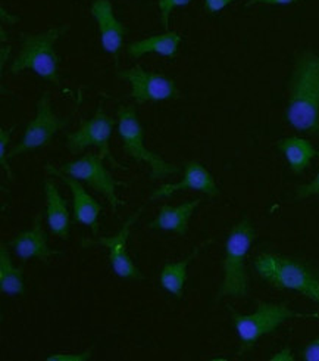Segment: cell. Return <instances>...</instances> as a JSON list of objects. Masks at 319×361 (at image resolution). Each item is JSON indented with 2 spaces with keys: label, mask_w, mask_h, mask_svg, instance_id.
<instances>
[{
  "label": "cell",
  "mask_w": 319,
  "mask_h": 361,
  "mask_svg": "<svg viewBox=\"0 0 319 361\" xmlns=\"http://www.w3.org/2000/svg\"><path fill=\"white\" fill-rule=\"evenodd\" d=\"M285 121L301 133L319 139V54L300 51L287 86Z\"/></svg>",
  "instance_id": "1"
},
{
  "label": "cell",
  "mask_w": 319,
  "mask_h": 361,
  "mask_svg": "<svg viewBox=\"0 0 319 361\" xmlns=\"http://www.w3.org/2000/svg\"><path fill=\"white\" fill-rule=\"evenodd\" d=\"M258 276L270 286L293 290L319 305V267L297 257L262 252L255 257Z\"/></svg>",
  "instance_id": "2"
},
{
  "label": "cell",
  "mask_w": 319,
  "mask_h": 361,
  "mask_svg": "<svg viewBox=\"0 0 319 361\" xmlns=\"http://www.w3.org/2000/svg\"><path fill=\"white\" fill-rule=\"evenodd\" d=\"M68 31V24H61L43 32H35V35L23 32L20 52L11 63V74L16 75L28 70L49 83L59 85L61 58L56 54V43Z\"/></svg>",
  "instance_id": "3"
},
{
  "label": "cell",
  "mask_w": 319,
  "mask_h": 361,
  "mask_svg": "<svg viewBox=\"0 0 319 361\" xmlns=\"http://www.w3.org/2000/svg\"><path fill=\"white\" fill-rule=\"evenodd\" d=\"M255 226L249 219L240 220L231 228L225 243V258L223 262V283L218 289L216 301L225 297L246 298L249 295V276L246 271V257L256 240Z\"/></svg>",
  "instance_id": "4"
},
{
  "label": "cell",
  "mask_w": 319,
  "mask_h": 361,
  "mask_svg": "<svg viewBox=\"0 0 319 361\" xmlns=\"http://www.w3.org/2000/svg\"><path fill=\"white\" fill-rule=\"evenodd\" d=\"M228 308L240 339L239 355L250 351L262 336L274 334L285 322L294 319H319L318 313H297L285 304L259 302L256 311L251 314H239L231 307Z\"/></svg>",
  "instance_id": "5"
},
{
  "label": "cell",
  "mask_w": 319,
  "mask_h": 361,
  "mask_svg": "<svg viewBox=\"0 0 319 361\" xmlns=\"http://www.w3.org/2000/svg\"><path fill=\"white\" fill-rule=\"evenodd\" d=\"M118 133L123 142V151L137 162H144L150 167V180L156 182L166 176L181 171L178 166L165 161L156 152L149 151L144 145V130L139 120L137 109L132 105H120L116 111Z\"/></svg>",
  "instance_id": "6"
},
{
  "label": "cell",
  "mask_w": 319,
  "mask_h": 361,
  "mask_svg": "<svg viewBox=\"0 0 319 361\" xmlns=\"http://www.w3.org/2000/svg\"><path fill=\"white\" fill-rule=\"evenodd\" d=\"M115 120L105 112L104 104L97 106V111L90 120H82L81 126L73 133H65L66 147L71 154H78L87 147H97L99 157L108 161L113 170H127L125 166L116 159L111 151V135Z\"/></svg>",
  "instance_id": "7"
},
{
  "label": "cell",
  "mask_w": 319,
  "mask_h": 361,
  "mask_svg": "<svg viewBox=\"0 0 319 361\" xmlns=\"http://www.w3.org/2000/svg\"><path fill=\"white\" fill-rule=\"evenodd\" d=\"M71 124V117H58L54 106L50 92H43L36 104V117L31 120L24 131L23 139L16 143L8 154V158H16L27 152L40 149L52 143L59 130Z\"/></svg>",
  "instance_id": "8"
},
{
  "label": "cell",
  "mask_w": 319,
  "mask_h": 361,
  "mask_svg": "<svg viewBox=\"0 0 319 361\" xmlns=\"http://www.w3.org/2000/svg\"><path fill=\"white\" fill-rule=\"evenodd\" d=\"M116 77L127 81L131 87L130 97L139 105L147 102L173 101L181 97L175 80L158 73L147 71L142 65H136V67L127 70H118Z\"/></svg>",
  "instance_id": "9"
},
{
  "label": "cell",
  "mask_w": 319,
  "mask_h": 361,
  "mask_svg": "<svg viewBox=\"0 0 319 361\" xmlns=\"http://www.w3.org/2000/svg\"><path fill=\"white\" fill-rule=\"evenodd\" d=\"M59 169L65 174H68L77 180H82L93 190L104 195L113 211L118 207L125 205V202L121 201L118 195H116V188L123 186L124 183L112 177V174L104 166V159L99 157V154L89 152L77 161L62 164Z\"/></svg>",
  "instance_id": "10"
},
{
  "label": "cell",
  "mask_w": 319,
  "mask_h": 361,
  "mask_svg": "<svg viewBox=\"0 0 319 361\" xmlns=\"http://www.w3.org/2000/svg\"><path fill=\"white\" fill-rule=\"evenodd\" d=\"M143 212V208H139L123 223L120 232L113 236H100L96 239L82 238V248H92V246H105L109 252V264L116 276H120L127 281H143V274L140 269L134 264L128 254V238L132 224L136 223Z\"/></svg>",
  "instance_id": "11"
},
{
  "label": "cell",
  "mask_w": 319,
  "mask_h": 361,
  "mask_svg": "<svg viewBox=\"0 0 319 361\" xmlns=\"http://www.w3.org/2000/svg\"><path fill=\"white\" fill-rule=\"evenodd\" d=\"M90 12L99 28L100 44H102L105 52L113 56L115 65H118L124 39L128 35V28L116 18L113 6L109 0H94Z\"/></svg>",
  "instance_id": "12"
},
{
  "label": "cell",
  "mask_w": 319,
  "mask_h": 361,
  "mask_svg": "<svg viewBox=\"0 0 319 361\" xmlns=\"http://www.w3.org/2000/svg\"><path fill=\"white\" fill-rule=\"evenodd\" d=\"M44 170L49 176L62 180V182L70 188L73 193V207H74V220L80 224L90 227V231L94 236L99 233V216L102 212V205H100L93 196L82 188V185L77 178L65 174L61 169L46 164Z\"/></svg>",
  "instance_id": "13"
},
{
  "label": "cell",
  "mask_w": 319,
  "mask_h": 361,
  "mask_svg": "<svg viewBox=\"0 0 319 361\" xmlns=\"http://www.w3.org/2000/svg\"><path fill=\"white\" fill-rule=\"evenodd\" d=\"M199 190L206 193L211 198H216L220 195V188L216 186L213 176L206 170L204 164L197 161H190L184 167V177L178 183H168L155 189L150 195V201H158L163 198H170L177 192L182 190Z\"/></svg>",
  "instance_id": "14"
},
{
  "label": "cell",
  "mask_w": 319,
  "mask_h": 361,
  "mask_svg": "<svg viewBox=\"0 0 319 361\" xmlns=\"http://www.w3.org/2000/svg\"><path fill=\"white\" fill-rule=\"evenodd\" d=\"M42 226V214H37L32 228L18 233L8 243L13 248L16 257L21 258L23 261L36 258L40 259L42 262H49L50 257L61 254V251L49 248L47 235Z\"/></svg>",
  "instance_id": "15"
},
{
  "label": "cell",
  "mask_w": 319,
  "mask_h": 361,
  "mask_svg": "<svg viewBox=\"0 0 319 361\" xmlns=\"http://www.w3.org/2000/svg\"><path fill=\"white\" fill-rule=\"evenodd\" d=\"M43 189L46 196V217L50 232L62 240H68L71 232L68 204L63 200L55 182H52L50 178L44 180Z\"/></svg>",
  "instance_id": "16"
},
{
  "label": "cell",
  "mask_w": 319,
  "mask_h": 361,
  "mask_svg": "<svg viewBox=\"0 0 319 361\" xmlns=\"http://www.w3.org/2000/svg\"><path fill=\"white\" fill-rule=\"evenodd\" d=\"M200 204L201 200L196 198L189 202H184L180 207L162 205L156 219L150 221L147 226L149 228H155V231H166L174 232L178 236H186L189 232L190 219Z\"/></svg>",
  "instance_id": "17"
},
{
  "label": "cell",
  "mask_w": 319,
  "mask_h": 361,
  "mask_svg": "<svg viewBox=\"0 0 319 361\" xmlns=\"http://www.w3.org/2000/svg\"><path fill=\"white\" fill-rule=\"evenodd\" d=\"M181 43V36L177 31H166L163 35L150 36L127 44V54L131 59H139L149 54H158L165 58H175Z\"/></svg>",
  "instance_id": "18"
},
{
  "label": "cell",
  "mask_w": 319,
  "mask_h": 361,
  "mask_svg": "<svg viewBox=\"0 0 319 361\" xmlns=\"http://www.w3.org/2000/svg\"><path fill=\"white\" fill-rule=\"evenodd\" d=\"M209 243H212V239L209 242H205L204 245L196 246L192 254H189L186 258L178 261V262H168V264L163 266L159 282L161 286L170 292L171 295H174L175 298H182V292H184V286H186L187 282V271H189V266L192 264V261L197 258V255L201 252V250L208 246Z\"/></svg>",
  "instance_id": "19"
},
{
  "label": "cell",
  "mask_w": 319,
  "mask_h": 361,
  "mask_svg": "<svg viewBox=\"0 0 319 361\" xmlns=\"http://www.w3.org/2000/svg\"><path fill=\"white\" fill-rule=\"evenodd\" d=\"M277 147L285 157V159H287L290 170L294 174L305 173V170L311 166L312 159L319 157V152L315 149V146L309 140L297 136L278 140Z\"/></svg>",
  "instance_id": "20"
},
{
  "label": "cell",
  "mask_w": 319,
  "mask_h": 361,
  "mask_svg": "<svg viewBox=\"0 0 319 361\" xmlns=\"http://www.w3.org/2000/svg\"><path fill=\"white\" fill-rule=\"evenodd\" d=\"M0 292L12 297H23L25 293L24 269L13 266L6 243H0Z\"/></svg>",
  "instance_id": "21"
},
{
  "label": "cell",
  "mask_w": 319,
  "mask_h": 361,
  "mask_svg": "<svg viewBox=\"0 0 319 361\" xmlns=\"http://www.w3.org/2000/svg\"><path fill=\"white\" fill-rule=\"evenodd\" d=\"M15 130V126L9 127V128H0V166H2L6 177L9 182H12L13 180V173H12V169L9 166V158H8V146L11 143V137H12V133Z\"/></svg>",
  "instance_id": "22"
},
{
  "label": "cell",
  "mask_w": 319,
  "mask_h": 361,
  "mask_svg": "<svg viewBox=\"0 0 319 361\" xmlns=\"http://www.w3.org/2000/svg\"><path fill=\"white\" fill-rule=\"evenodd\" d=\"M192 0H158V6L161 11V25L165 31L170 28V16L174 9L190 5Z\"/></svg>",
  "instance_id": "23"
},
{
  "label": "cell",
  "mask_w": 319,
  "mask_h": 361,
  "mask_svg": "<svg viewBox=\"0 0 319 361\" xmlns=\"http://www.w3.org/2000/svg\"><path fill=\"white\" fill-rule=\"evenodd\" d=\"M311 196H319V171L308 185H301L296 189V200H306Z\"/></svg>",
  "instance_id": "24"
},
{
  "label": "cell",
  "mask_w": 319,
  "mask_h": 361,
  "mask_svg": "<svg viewBox=\"0 0 319 361\" xmlns=\"http://www.w3.org/2000/svg\"><path fill=\"white\" fill-rule=\"evenodd\" d=\"M92 357V350L84 351L81 354H50L47 361H86Z\"/></svg>",
  "instance_id": "25"
},
{
  "label": "cell",
  "mask_w": 319,
  "mask_h": 361,
  "mask_svg": "<svg viewBox=\"0 0 319 361\" xmlns=\"http://www.w3.org/2000/svg\"><path fill=\"white\" fill-rule=\"evenodd\" d=\"M301 358L306 361H319V336L312 339L301 351Z\"/></svg>",
  "instance_id": "26"
},
{
  "label": "cell",
  "mask_w": 319,
  "mask_h": 361,
  "mask_svg": "<svg viewBox=\"0 0 319 361\" xmlns=\"http://www.w3.org/2000/svg\"><path fill=\"white\" fill-rule=\"evenodd\" d=\"M204 2H205V9L209 13H216L225 9L232 2H236V0H204Z\"/></svg>",
  "instance_id": "27"
},
{
  "label": "cell",
  "mask_w": 319,
  "mask_h": 361,
  "mask_svg": "<svg viewBox=\"0 0 319 361\" xmlns=\"http://www.w3.org/2000/svg\"><path fill=\"white\" fill-rule=\"evenodd\" d=\"M299 2H301V0H249V2H246V8L255 5H293Z\"/></svg>",
  "instance_id": "28"
},
{
  "label": "cell",
  "mask_w": 319,
  "mask_h": 361,
  "mask_svg": "<svg viewBox=\"0 0 319 361\" xmlns=\"http://www.w3.org/2000/svg\"><path fill=\"white\" fill-rule=\"evenodd\" d=\"M293 360H294V357L289 347L282 348L281 351H278L275 355L271 357V361H293Z\"/></svg>",
  "instance_id": "29"
},
{
  "label": "cell",
  "mask_w": 319,
  "mask_h": 361,
  "mask_svg": "<svg viewBox=\"0 0 319 361\" xmlns=\"http://www.w3.org/2000/svg\"><path fill=\"white\" fill-rule=\"evenodd\" d=\"M6 21H8V24H15V23L21 21V18H20V16H13L11 13H6L5 8H2V23L5 24Z\"/></svg>",
  "instance_id": "30"
}]
</instances>
